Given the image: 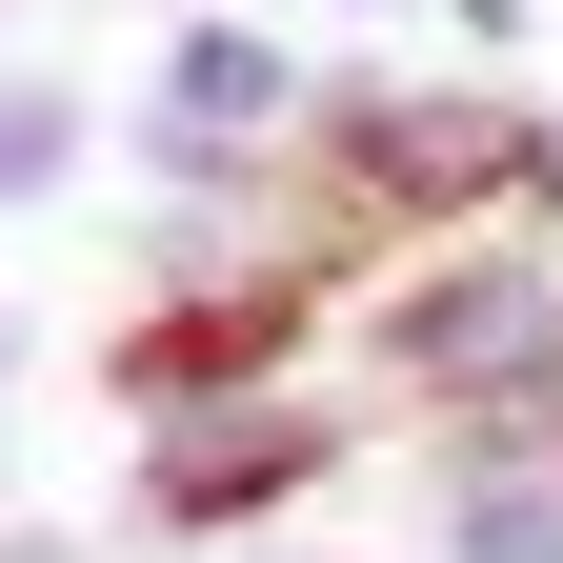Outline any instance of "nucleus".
<instances>
[{
    "label": "nucleus",
    "mask_w": 563,
    "mask_h": 563,
    "mask_svg": "<svg viewBox=\"0 0 563 563\" xmlns=\"http://www.w3.org/2000/svg\"><path fill=\"white\" fill-rule=\"evenodd\" d=\"M363 443H383V402L342 383V363H302V383H262V402H222V422H162V443H121V523H101V543H141V563L282 543V523H302Z\"/></svg>",
    "instance_id": "1"
},
{
    "label": "nucleus",
    "mask_w": 563,
    "mask_h": 563,
    "mask_svg": "<svg viewBox=\"0 0 563 563\" xmlns=\"http://www.w3.org/2000/svg\"><path fill=\"white\" fill-rule=\"evenodd\" d=\"M302 363H342V302L302 262H262V282H162V302H121L81 383L121 402V443H162V422H222V402L302 383Z\"/></svg>",
    "instance_id": "2"
},
{
    "label": "nucleus",
    "mask_w": 563,
    "mask_h": 563,
    "mask_svg": "<svg viewBox=\"0 0 563 563\" xmlns=\"http://www.w3.org/2000/svg\"><path fill=\"white\" fill-rule=\"evenodd\" d=\"M302 81H322V60L282 41L262 0H181V21H162V60H141V101H121L101 141H121L162 201H242V181L282 162V121H302Z\"/></svg>",
    "instance_id": "3"
},
{
    "label": "nucleus",
    "mask_w": 563,
    "mask_h": 563,
    "mask_svg": "<svg viewBox=\"0 0 563 563\" xmlns=\"http://www.w3.org/2000/svg\"><path fill=\"white\" fill-rule=\"evenodd\" d=\"M422 483H443L422 563H563V463H463V443H422Z\"/></svg>",
    "instance_id": "4"
},
{
    "label": "nucleus",
    "mask_w": 563,
    "mask_h": 563,
    "mask_svg": "<svg viewBox=\"0 0 563 563\" xmlns=\"http://www.w3.org/2000/svg\"><path fill=\"white\" fill-rule=\"evenodd\" d=\"M81 162H101V101L60 81V60H21V41H0V222L81 201Z\"/></svg>",
    "instance_id": "5"
},
{
    "label": "nucleus",
    "mask_w": 563,
    "mask_h": 563,
    "mask_svg": "<svg viewBox=\"0 0 563 563\" xmlns=\"http://www.w3.org/2000/svg\"><path fill=\"white\" fill-rule=\"evenodd\" d=\"M222 563H363V543H302V523H282V543H222Z\"/></svg>",
    "instance_id": "6"
},
{
    "label": "nucleus",
    "mask_w": 563,
    "mask_h": 563,
    "mask_svg": "<svg viewBox=\"0 0 563 563\" xmlns=\"http://www.w3.org/2000/svg\"><path fill=\"white\" fill-rule=\"evenodd\" d=\"M443 21H463V41H523V0H443Z\"/></svg>",
    "instance_id": "7"
},
{
    "label": "nucleus",
    "mask_w": 563,
    "mask_h": 563,
    "mask_svg": "<svg viewBox=\"0 0 563 563\" xmlns=\"http://www.w3.org/2000/svg\"><path fill=\"white\" fill-rule=\"evenodd\" d=\"M0 563H81V543H60V523H0Z\"/></svg>",
    "instance_id": "8"
},
{
    "label": "nucleus",
    "mask_w": 563,
    "mask_h": 563,
    "mask_svg": "<svg viewBox=\"0 0 563 563\" xmlns=\"http://www.w3.org/2000/svg\"><path fill=\"white\" fill-rule=\"evenodd\" d=\"M0 523H21V422H0Z\"/></svg>",
    "instance_id": "9"
},
{
    "label": "nucleus",
    "mask_w": 563,
    "mask_h": 563,
    "mask_svg": "<svg viewBox=\"0 0 563 563\" xmlns=\"http://www.w3.org/2000/svg\"><path fill=\"white\" fill-rule=\"evenodd\" d=\"M0 402H21V302H0Z\"/></svg>",
    "instance_id": "10"
},
{
    "label": "nucleus",
    "mask_w": 563,
    "mask_h": 563,
    "mask_svg": "<svg viewBox=\"0 0 563 563\" xmlns=\"http://www.w3.org/2000/svg\"><path fill=\"white\" fill-rule=\"evenodd\" d=\"M543 201H563V101H543Z\"/></svg>",
    "instance_id": "11"
},
{
    "label": "nucleus",
    "mask_w": 563,
    "mask_h": 563,
    "mask_svg": "<svg viewBox=\"0 0 563 563\" xmlns=\"http://www.w3.org/2000/svg\"><path fill=\"white\" fill-rule=\"evenodd\" d=\"M342 21H383V0H342Z\"/></svg>",
    "instance_id": "12"
},
{
    "label": "nucleus",
    "mask_w": 563,
    "mask_h": 563,
    "mask_svg": "<svg viewBox=\"0 0 563 563\" xmlns=\"http://www.w3.org/2000/svg\"><path fill=\"white\" fill-rule=\"evenodd\" d=\"M162 21H181V0H162Z\"/></svg>",
    "instance_id": "13"
}]
</instances>
